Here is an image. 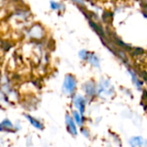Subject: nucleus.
Returning <instances> with one entry per match:
<instances>
[{"label":"nucleus","mask_w":147,"mask_h":147,"mask_svg":"<svg viewBox=\"0 0 147 147\" xmlns=\"http://www.w3.org/2000/svg\"><path fill=\"white\" fill-rule=\"evenodd\" d=\"M87 62L93 67L95 68H100L101 66V60H100V58L95 53H92V52H90V54H89V57L87 59Z\"/></svg>","instance_id":"nucleus-8"},{"label":"nucleus","mask_w":147,"mask_h":147,"mask_svg":"<svg viewBox=\"0 0 147 147\" xmlns=\"http://www.w3.org/2000/svg\"><path fill=\"white\" fill-rule=\"evenodd\" d=\"M26 118H27L28 121L30 122V124H31L34 127H35L36 129H39V130L43 129V124H42L39 120L35 119V118H34V117H32V116H30V115H26Z\"/></svg>","instance_id":"nucleus-11"},{"label":"nucleus","mask_w":147,"mask_h":147,"mask_svg":"<svg viewBox=\"0 0 147 147\" xmlns=\"http://www.w3.org/2000/svg\"><path fill=\"white\" fill-rule=\"evenodd\" d=\"M127 71L131 77L132 79V83L134 85V87L138 90H143V86H144V82L143 80L140 78V77L136 73V71L131 68L127 69Z\"/></svg>","instance_id":"nucleus-5"},{"label":"nucleus","mask_w":147,"mask_h":147,"mask_svg":"<svg viewBox=\"0 0 147 147\" xmlns=\"http://www.w3.org/2000/svg\"><path fill=\"white\" fill-rule=\"evenodd\" d=\"M73 2H75L76 3L79 4V5H84V0H71Z\"/></svg>","instance_id":"nucleus-15"},{"label":"nucleus","mask_w":147,"mask_h":147,"mask_svg":"<svg viewBox=\"0 0 147 147\" xmlns=\"http://www.w3.org/2000/svg\"><path fill=\"white\" fill-rule=\"evenodd\" d=\"M50 8L53 10H61L64 9V4L55 1H50Z\"/></svg>","instance_id":"nucleus-12"},{"label":"nucleus","mask_w":147,"mask_h":147,"mask_svg":"<svg viewBox=\"0 0 147 147\" xmlns=\"http://www.w3.org/2000/svg\"><path fill=\"white\" fill-rule=\"evenodd\" d=\"M71 117L74 120L77 126H78L79 127H84V121H85L84 115L80 114L78 110H73L71 112Z\"/></svg>","instance_id":"nucleus-9"},{"label":"nucleus","mask_w":147,"mask_h":147,"mask_svg":"<svg viewBox=\"0 0 147 147\" xmlns=\"http://www.w3.org/2000/svg\"><path fill=\"white\" fill-rule=\"evenodd\" d=\"M13 129L14 126L9 119H5L0 123V132H10Z\"/></svg>","instance_id":"nucleus-10"},{"label":"nucleus","mask_w":147,"mask_h":147,"mask_svg":"<svg viewBox=\"0 0 147 147\" xmlns=\"http://www.w3.org/2000/svg\"><path fill=\"white\" fill-rule=\"evenodd\" d=\"M82 90H84V94L89 98H93L96 96V90L97 85L94 80H88L82 85Z\"/></svg>","instance_id":"nucleus-4"},{"label":"nucleus","mask_w":147,"mask_h":147,"mask_svg":"<svg viewBox=\"0 0 147 147\" xmlns=\"http://www.w3.org/2000/svg\"><path fill=\"white\" fill-rule=\"evenodd\" d=\"M72 104L75 107L76 110H78L80 114L84 115L85 109H86V104H87V99L79 94H77L73 96L72 99Z\"/></svg>","instance_id":"nucleus-3"},{"label":"nucleus","mask_w":147,"mask_h":147,"mask_svg":"<svg viewBox=\"0 0 147 147\" xmlns=\"http://www.w3.org/2000/svg\"><path fill=\"white\" fill-rule=\"evenodd\" d=\"M65 123H66V127H67L68 132H69L71 135L77 136L78 134V126H77V124L75 123L74 120L72 119L71 115H68V114L65 115Z\"/></svg>","instance_id":"nucleus-6"},{"label":"nucleus","mask_w":147,"mask_h":147,"mask_svg":"<svg viewBox=\"0 0 147 147\" xmlns=\"http://www.w3.org/2000/svg\"><path fill=\"white\" fill-rule=\"evenodd\" d=\"M115 94V87L107 78H102L97 84L96 96L106 99L113 96Z\"/></svg>","instance_id":"nucleus-1"},{"label":"nucleus","mask_w":147,"mask_h":147,"mask_svg":"<svg viewBox=\"0 0 147 147\" xmlns=\"http://www.w3.org/2000/svg\"><path fill=\"white\" fill-rule=\"evenodd\" d=\"M81 131H82V134H83L86 138H89V137H90V132L88 131V129L83 127V128L81 129Z\"/></svg>","instance_id":"nucleus-14"},{"label":"nucleus","mask_w":147,"mask_h":147,"mask_svg":"<svg viewBox=\"0 0 147 147\" xmlns=\"http://www.w3.org/2000/svg\"><path fill=\"white\" fill-rule=\"evenodd\" d=\"M78 87V81L75 76L72 74L65 75L64 82L62 84V90L67 96H71L75 94V91Z\"/></svg>","instance_id":"nucleus-2"},{"label":"nucleus","mask_w":147,"mask_h":147,"mask_svg":"<svg viewBox=\"0 0 147 147\" xmlns=\"http://www.w3.org/2000/svg\"><path fill=\"white\" fill-rule=\"evenodd\" d=\"M131 147H146L147 141L141 136H134L128 141Z\"/></svg>","instance_id":"nucleus-7"},{"label":"nucleus","mask_w":147,"mask_h":147,"mask_svg":"<svg viewBox=\"0 0 147 147\" xmlns=\"http://www.w3.org/2000/svg\"><path fill=\"white\" fill-rule=\"evenodd\" d=\"M89 54H90V52L86 49H82L79 51L78 53V57L80 58L81 60H84V61H87V59L89 57Z\"/></svg>","instance_id":"nucleus-13"}]
</instances>
